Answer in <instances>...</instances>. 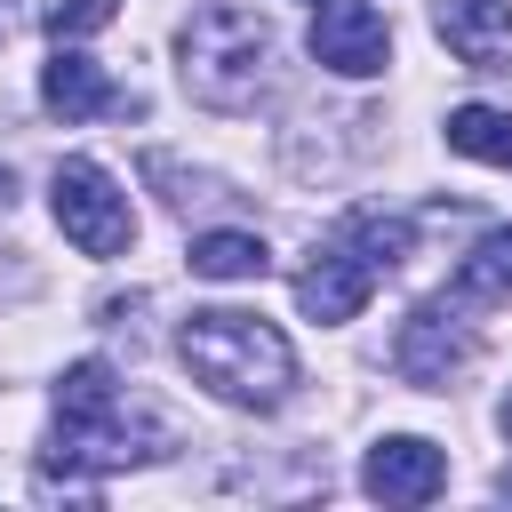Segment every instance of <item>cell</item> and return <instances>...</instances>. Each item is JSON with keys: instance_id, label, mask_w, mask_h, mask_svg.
Listing matches in <instances>:
<instances>
[{"instance_id": "obj_1", "label": "cell", "mask_w": 512, "mask_h": 512, "mask_svg": "<svg viewBox=\"0 0 512 512\" xmlns=\"http://www.w3.org/2000/svg\"><path fill=\"white\" fill-rule=\"evenodd\" d=\"M176 352H184V368H192L216 400H232V408H280L288 384H296V352H288V336H280L272 320L240 312V304H208V312H192L184 336H176Z\"/></svg>"}, {"instance_id": "obj_8", "label": "cell", "mask_w": 512, "mask_h": 512, "mask_svg": "<svg viewBox=\"0 0 512 512\" xmlns=\"http://www.w3.org/2000/svg\"><path fill=\"white\" fill-rule=\"evenodd\" d=\"M368 288H376V272L344 248V240H328L304 272H296V304H304V320H320V328H336V320H360V304H368Z\"/></svg>"}, {"instance_id": "obj_6", "label": "cell", "mask_w": 512, "mask_h": 512, "mask_svg": "<svg viewBox=\"0 0 512 512\" xmlns=\"http://www.w3.org/2000/svg\"><path fill=\"white\" fill-rule=\"evenodd\" d=\"M312 64H328L344 80H376L392 64V24L368 0H320V16H312Z\"/></svg>"}, {"instance_id": "obj_4", "label": "cell", "mask_w": 512, "mask_h": 512, "mask_svg": "<svg viewBox=\"0 0 512 512\" xmlns=\"http://www.w3.org/2000/svg\"><path fill=\"white\" fill-rule=\"evenodd\" d=\"M48 200H56V224H64V240L80 256H120L136 240V208L112 184V168H96V160H64L56 184H48Z\"/></svg>"}, {"instance_id": "obj_15", "label": "cell", "mask_w": 512, "mask_h": 512, "mask_svg": "<svg viewBox=\"0 0 512 512\" xmlns=\"http://www.w3.org/2000/svg\"><path fill=\"white\" fill-rule=\"evenodd\" d=\"M120 16V0H56L48 8V40H88V32H104Z\"/></svg>"}, {"instance_id": "obj_13", "label": "cell", "mask_w": 512, "mask_h": 512, "mask_svg": "<svg viewBox=\"0 0 512 512\" xmlns=\"http://www.w3.org/2000/svg\"><path fill=\"white\" fill-rule=\"evenodd\" d=\"M192 272L200 280H264L272 272V248L256 232H200L192 240Z\"/></svg>"}, {"instance_id": "obj_16", "label": "cell", "mask_w": 512, "mask_h": 512, "mask_svg": "<svg viewBox=\"0 0 512 512\" xmlns=\"http://www.w3.org/2000/svg\"><path fill=\"white\" fill-rule=\"evenodd\" d=\"M504 432H512V400H504Z\"/></svg>"}, {"instance_id": "obj_9", "label": "cell", "mask_w": 512, "mask_h": 512, "mask_svg": "<svg viewBox=\"0 0 512 512\" xmlns=\"http://www.w3.org/2000/svg\"><path fill=\"white\" fill-rule=\"evenodd\" d=\"M440 40L464 72H504L512 64V0H440Z\"/></svg>"}, {"instance_id": "obj_3", "label": "cell", "mask_w": 512, "mask_h": 512, "mask_svg": "<svg viewBox=\"0 0 512 512\" xmlns=\"http://www.w3.org/2000/svg\"><path fill=\"white\" fill-rule=\"evenodd\" d=\"M176 56H184V88L208 112H248L272 72V24L240 0H200L176 32Z\"/></svg>"}, {"instance_id": "obj_2", "label": "cell", "mask_w": 512, "mask_h": 512, "mask_svg": "<svg viewBox=\"0 0 512 512\" xmlns=\"http://www.w3.org/2000/svg\"><path fill=\"white\" fill-rule=\"evenodd\" d=\"M160 456V424L120 392L104 360H72L56 376V464L80 472H128Z\"/></svg>"}, {"instance_id": "obj_10", "label": "cell", "mask_w": 512, "mask_h": 512, "mask_svg": "<svg viewBox=\"0 0 512 512\" xmlns=\"http://www.w3.org/2000/svg\"><path fill=\"white\" fill-rule=\"evenodd\" d=\"M40 104H48L56 120H104V112H136V96H120V88L104 80V64H96V56H80V48H64V40H56V64L40 72Z\"/></svg>"}, {"instance_id": "obj_11", "label": "cell", "mask_w": 512, "mask_h": 512, "mask_svg": "<svg viewBox=\"0 0 512 512\" xmlns=\"http://www.w3.org/2000/svg\"><path fill=\"white\" fill-rule=\"evenodd\" d=\"M448 152L488 160V168H512V112L504 104H456L448 112Z\"/></svg>"}, {"instance_id": "obj_12", "label": "cell", "mask_w": 512, "mask_h": 512, "mask_svg": "<svg viewBox=\"0 0 512 512\" xmlns=\"http://www.w3.org/2000/svg\"><path fill=\"white\" fill-rule=\"evenodd\" d=\"M336 240H344V248H352V256H360V264H368L376 280L408 264V224H400V216H376V208H352V216L336 224Z\"/></svg>"}, {"instance_id": "obj_5", "label": "cell", "mask_w": 512, "mask_h": 512, "mask_svg": "<svg viewBox=\"0 0 512 512\" xmlns=\"http://www.w3.org/2000/svg\"><path fill=\"white\" fill-rule=\"evenodd\" d=\"M472 328L448 312V304H416L408 320H400V336H392V368L408 376V384H424V392H448L464 368H472Z\"/></svg>"}, {"instance_id": "obj_7", "label": "cell", "mask_w": 512, "mask_h": 512, "mask_svg": "<svg viewBox=\"0 0 512 512\" xmlns=\"http://www.w3.org/2000/svg\"><path fill=\"white\" fill-rule=\"evenodd\" d=\"M360 488H368L376 504H432V496L448 488V456H440L424 432H384V440L368 448V464H360Z\"/></svg>"}, {"instance_id": "obj_14", "label": "cell", "mask_w": 512, "mask_h": 512, "mask_svg": "<svg viewBox=\"0 0 512 512\" xmlns=\"http://www.w3.org/2000/svg\"><path fill=\"white\" fill-rule=\"evenodd\" d=\"M456 296H464V304H504V296H512V224H496V232L456 264Z\"/></svg>"}]
</instances>
